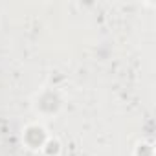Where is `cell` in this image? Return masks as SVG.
<instances>
[{
    "label": "cell",
    "mask_w": 156,
    "mask_h": 156,
    "mask_svg": "<svg viewBox=\"0 0 156 156\" xmlns=\"http://www.w3.org/2000/svg\"><path fill=\"white\" fill-rule=\"evenodd\" d=\"M24 141L31 149H42L44 143L48 141V138H46V132L42 127H28L24 132Z\"/></svg>",
    "instance_id": "1"
},
{
    "label": "cell",
    "mask_w": 156,
    "mask_h": 156,
    "mask_svg": "<svg viewBox=\"0 0 156 156\" xmlns=\"http://www.w3.org/2000/svg\"><path fill=\"white\" fill-rule=\"evenodd\" d=\"M152 152H154V151H152V147H151L149 143H141L140 149H138V154H140V156H152Z\"/></svg>",
    "instance_id": "3"
},
{
    "label": "cell",
    "mask_w": 156,
    "mask_h": 156,
    "mask_svg": "<svg viewBox=\"0 0 156 156\" xmlns=\"http://www.w3.org/2000/svg\"><path fill=\"white\" fill-rule=\"evenodd\" d=\"M44 151H46V154L48 156H55V154H59V151H61V147H59V141H51V140H48L46 143H44V147H42Z\"/></svg>",
    "instance_id": "2"
}]
</instances>
